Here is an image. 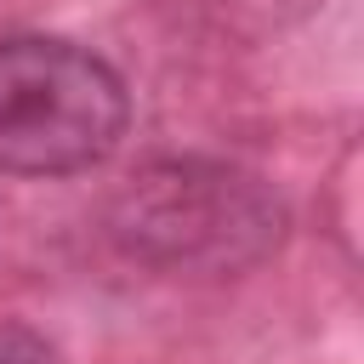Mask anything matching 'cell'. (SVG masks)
I'll list each match as a JSON object with an SVG mask.
<instances>
[{"instance_id":"cell-2","label":"cell","mask_w":364,"mask_h":364,"mask_svg":"<svg viewBox=\"0 0 364 364\" xmlns=\"http://www.w3.org/2000/svg\"><path fill=\"white\" fill-rule=\"evenodd\" d=\"M233 193H245L233 176H216V182H193V171H171V176H142L131 188V205L136 216L125 222L131 228V245L142 239H165L171 256H188L199 250L205 239L222 245V228H267V210H233Z\"/></svg>"},{"instance_id":"cell-3","label":"cell","mask_w":364,"mask_h":364,"mask_svg":"<svg viewBox=\"0 0 364 364\" xmlns=\"http://www.w3.org/2000/svg\"><path fill=\"white\" fill-rule=\"evenodd\" d=\"M0 364H63L28 324H11V318H0Z\"/></svg>"},{"instance_id":"cell-1","label":"cell","mask_w":364,"mask_h":364,"mask_svg":"<svg viewBox=\"0 0 364 364\" xmlns=\"http://www.w3.org/2000/svg\"><path fill=\"white\" fill-rule=\"evenodd\" d=\"M119 74L68 40H0V171L63 176L125 136Z\"/></svg>"}]
</instances>
